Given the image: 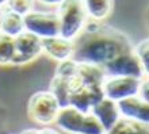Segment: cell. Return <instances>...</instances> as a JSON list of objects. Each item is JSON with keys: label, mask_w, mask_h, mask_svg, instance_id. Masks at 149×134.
I'll return each instance as SVG.
<instances>
[{"label": "cell", "mask_w": 149, "mask_h": 134, "mask_svg": "<svg viewBox=\"0 0 149 134\" xmlns=\"http://www.w3.org/2000/svg\"><path fill=\"white\" fill-rule=\"evenodd\" d=\"M72 42V60L100 68L119 54L133 50V44L126 34L99 22L88 27L84 26Z\"/></svg>", "instance_id": "obj_1"}, {"label": "cell", "mask_w": 149, "mask_h": 134, "mask_svg": "<svg viewBox=\"0 0 149 134\" xmlns=\"http://www.w3.org/2000/svg\"><path fill=\"white\" fill-rule=\"evenodd\" d=\"M54 122L58 129L71 134H106L100 122L90 111L84 112L72 106L60 108Z\"/></svg>", "instance_id": "obj_2"}, {"label": "cell", "mask_w": 149, "mask_h": 134, "mask_svg": "<svg viewBox=\"0 0 149 134\" xmlns=\"http://www.w3.org/2000/svg\"><path fill=\"white\" fill-rule=\"evenodd\" d=\"M57 18L60 23V37L73 41L87 23V12L81 0H64L58 6Z\"/></svg>", "instance_id": "obj_3"}, {"label": "cell", "mask_w": 149, "mask_h": 134, "mask_svg": "<svg viewBox=\"0 0 149 134\" xmlns=\"http://www.w3.org/2000/svg\"><path fill=\"white\" fill-rule=\"evenodd\" d=\"M60 104L50 91H38L31 95L27 104L29 118L39 125H50L56 121Z\"/></svg>", "instance_id": "obj_4"}, {"label": "cell", "mask_w": 149, "mask_h": 134, "mask_svg": "<svg viewBox=\"0 0 149 134\" xmlns=\"http://www.w3.org/2000/svg\"><path fill=\"white\" fill-rule=\"evenodd\" d=\"M24 31H29L38 38H50L60 35V23L57 14L53 12L30 11L23 15Z\"/></svg>", "instance_id": "obj_5"}, {"label": "cell", "mask_w": 149, "mask_h": 134, "mask_svg": "<svg viewBox=\"0 0 149 134\" xmlns=\"http://www.w3.org/2000/svg\"><path fill=\"white\" fill-rule=\"evenodd\" d=\"M140 81L141 79L130 76H106L102 83L103 95L114 102L136 96L138 94Z\"/></svg>", "instance_id": "obj_6"}, {"label": "cell", "mask_w": 149, "mask_h": 134, "mask_svg": "<svg viewBox=\"0 0 149 134\" xmlns=\"http://www.w3.org/2000/svg\"><path fill=\"white\" fill-rule=\"evenodd\" d=\"M15 41V50L12 57V65H26L33 62L42 54V44L41 38L29 31H23L22 34L14 38Z\"/></svg>", "instance_id": "obj_7"}, {"label": "cell", "mask_w": 149, "mask_h": 134, "mask_svg": "<svg viewBox=\"0 0 149 134\" xmlns=\"http://www.w3.org/2000/svg\"><path fill=\"white\" fill-rule=\"evenodd\" d=\"M102 69L106 76H130L137 79H142L144 76H146L133 50L119 54L104 67H102Z\"/></svg>", "instance_id": "obj_8"}, {"label": "cell", "mask_w": 149, "mask_h": 134, "mask_svg": "<svg viewBox=\"0 0 149 134\" xmlns=\"http://www.w3.org/2000/svg\"><path fill=\"white\" fill-rule=\"evenodd\" d=\"M119 114L123 118H129L148 125L149 122V103L141 99L138 95L122 99L117 102Z\"/></svg>", "instance_id": "obj_9"}, {"label": "cell", "mask_w": 149, "mask_h": 134, "mask_svg": "<svg viewBox=\"0 0 149 134\" xmlns=\"http://www.w3.org/2000/svg\"><path fill=\"white\" fill-rule=\"evenodd\" d=\"M90 112L100 122L104 131L110 130L111 127L117 123L118 119L121 118L117 102L110 100V99H107V98H103L96 104H94V106L91 107Z\"/></svg>", "instance_id": "obj_10"}, {"label": "cell", "mask_w": 149, "mask_h": 134, "mask_svg": "<svg viewBox=\"0 0 149 134\" xmlns=\"http://www.w3.org/2000/svg\"><path fill=\"white\" fill-rule=\"evenodd\" d=\"M42 50L49 57H52L56 61H65L71 58L73 51V42L71 40H65L63 37H50V38H42Z\"/></svg>", "instance_id": "obj_11"}, {"label": "cell", "mask_w": 149, "mask_h": 134, "mask_svg": "<svg viewBox=\"0 0 149 134\" xmlns=\"http://www.w3.org/2000/svg\"><path fill=\"white\" fill-rule=\"evenodd\" d=\"M24 31V23H23V16L11 11V10H6V11L0 12V33L7 34L10 37L19 35Z\"/></svg>", "instance_id": "obj_12"}, {"label": "cell", "mask_w": 149, "mask_h": 134, "mask_svg": "<svg viewBox=\"0 0 149 134\" xmlns=\"http://www.w3.org/2000/svg\"><path fill=\"white\" fill-rule=\"evenodd\" d=\"M87 16L94 22L106 20L111 15L114 8V0H81Z\"/></svg>", "instance_id": "obj_13"}, {"label": "cell", "mask_w": 149, "mask_h": 134, "mask_svg": "<svg viewBox=\"0 0 149 134\" xmlns=\"http://www.w3.org/2000/svg\"><path fill=\"white\" fill-rule=\"evenodd\" d=\"M106 134H149V131L145 123L121 117Z\"/></svg>", "instance_id": "obj_14"}, {"label": "cell", "mask_w": 149, "mask_h": 134, "mask_svg": "<svg viewBox=\"0 0 149 134\" xmlns=\"http://www.w3.org/2000/svg\"><path fill=\"white\" fill-rule=\"evenodd\" d=\"M15 50L14 37L0 33V65H10Z\"/></svg>", "instance_id": "obj_15"}, {"label": "cell", "mask_w": 149, "mask_h": 134, "mask_svg": "<svg viewBox=\"0 0 149 134\" xmlns=\"http://www.w3.org/2000/svg\"><path fill=\"white\" fill-rule=\"evenodd\" d=\"M133 53L136 54V57L138 58L140 64L142 65V69L148 75L149 72V45L148 40L141 41L140 44H137L136 46H133Z\"/></svg>", "instance_id": "obj_16"}, {"label": "cell", "mask_w": 149, "mask_h": 134, "mask_svg": "<svg viewBox=\"0 0 149 134\" xmlns=\"http://www.w3.org/2000/svg\"><path fill=\"white\" fill-rule=\"evenodd\" d=\"M34 1L36 0H7V6L8 10L19 14V15H26L27 12L33 11V7H34Z\"/></svg>", "instance_id": "obj_17"}, {"label": "cell", "mask_w": 149, "mask_h": 134, "mask_svg": "<svg viewBox=\"0 0 149 134\" xmlns=\"http://www.w3.org/2000/svg\"><path fill=\"white\" fill-rule=\"evenodd\" d=\"M148 76V75H146ZM144 76L140 81V87H138V96L146 102H149V81H148V77Z\"/></svg>", "instance_id": "obj_18"}, {"label": "cell", "mask_w": 149, "mask_h": 134, "mask_svg": "<svg viewBox=\"0 0 149 134\" xmlns=\"http://www.w3.org/2000/svg\"><path fill=\"white\" fill-rule=\"evenodd\" d=\"M19 134H61V133L54 130V129H50V127H42V129L31 127V129H26V130L20 131Z\"/></svg>", "instance_id": "obj_19"}, {"label": "cell", "mask_w": 149, "mask_h": 134, "mask_svg": "<svg viewBox=\"0 0 149 134\" xmlns=\"http://www.w3.org/2000/svg\"><path fill=\"white\" fill-rule=\"evenodd\" d=\"M39 3L46 4V6H60L64 0H38Z\"/></svg>", "instance_id": "obj_20"}, {"label": "cell", "mask_w": 149, "mask_h": 134, "mask_svg": "<svg viewBox=\"0 0 149 134\" xmlns=\"http://www.w3.org/2000/svg\"><path fill=\"white\" fill-rule=\"evenodd\" d=\"M6 3H7V0H0V8L4 7V6H6Z\"/></svg>", "instance_id": "obj_21"}]
</instances>
